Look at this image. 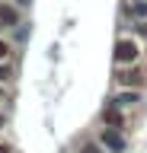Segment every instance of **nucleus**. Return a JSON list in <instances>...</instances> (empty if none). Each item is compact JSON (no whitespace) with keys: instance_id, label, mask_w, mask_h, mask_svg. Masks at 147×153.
Masks as SVG:
<instances>
[{"instance_id":"nucleus-9","label":"nucleus","mask_w":147,"mask_h":153,"mask_svg":"<svg viewBox=\"0 0 147 153\" xmlns=\"http://www.w3.org/2000/svg\"><path fill=\"white\" fill-rule=\"evenodd\" d=\"M7 54H10V45H7V42H0V61H3Z\"/></svg>"},{"instance_id":"nucleus-13","label":"nucleus","mask_w":147,"mask_h":153,"mask_svg":"<svg viewBox=\"0 0 147 153\" xmlns=\"http://www.w3.org/2000/svg\"><path fill=\"white\" fill-rule=\"evenodd\" d=\"M0 99H3V89H0Z\"/></svg>"},{"instance_id":"nucleus-3","label":"nucleus","mask_w":147,"mask_h":153,"mask_svg":"<svg viewBox=\"0 0 147 153\" xmlns=\"http://www.w3.org/2000/svg\"><path fill=\"white\" fill-rule=\"evenodd\" d=\"M112 102H115L118 108H131V105H137V102H141V93H137V89H125V93H118Z\"/></svg>"},{"instance_id":"nucleus-7","label":"nucleus","mask_w":147,"mask_h":153,"mask_svg":"<svg viewBox=\"0 0 147 153\" xmlns=\"http://www.w3.org/2000/svg\"><path fill=\"white\" fill-rule=\"evenodd\" d=\"M118 83L122 86H131V83H141V70H122V74H118Z\"/></svg>"},{"instance_id":"nucleus-6","label":"nucleus","mask_w":147,"mask_h":153,"mask_svg":"<svg viewBox=\"0 0 147 153\" xmlns=\"http://www.w3.org/2000/svg\"><path fill=\"white\" fill-rule=\"evenodd\" d=\"M128 16L147 19V0H131V3H128Z\"/></svg>"},{"instance_id":"nucleus-12","label":"nucleus","mask_w":147,"mask_h":153,"mask_svg":"<svg viewBox=\"0 0 147 153\" xmlns=\"http://www.w3.org/2000/svg\"><path fill=\"white\" fill-rule=\"evenodd\" d=\"M0 153H10V147H7V143H0Z\"/></svg>"},{"instance_id":"nucleus-1","label":"nucleus","mask_w":147,"mask_h":153,"mask_svg":"<svg viewBox=\"0 0 147 153\" xmlns=\"http://www.w3.org/2000/svg\"><path fill=\"white\" fill-rule=\"evenodd\" d=\"M137 54H141V48H137L134 38H118V42H115V64H118V67L134 64Z\"/></svg>"},{"instance_id":"nucleus-11","label":"nucleus","mask_w":147,"mask_h":153,"mask_svg":"<svg viewBox=\"0 0 147 153\" xmlns=\"http://www.w3.org/2000/svg\"><path fill=\"white\" fill-rule=\"evenodd\" d=\"M13 3H16V7H26V3H29V0H13Z\"/></svg>"},{"instance_id":"nucleus-8","label":"nucleus","mask_w":147,"mask_h":153,"mask_svg":"<svg viewBox=\"0 0 147 153\" xmlns=\"http://www.w3.org/2000/svg\"><path fill=\"white\" fill-rule=\"evenodd\" d=\"M80 153H102V150H99L96 143H83V147H80Z\"/></svg>"},{"instance_id":"nucleus-10","label":"nucleus","mask_w":147,"mask_h":153,"mask_svg":"<svg viewBox=\"0 0 147 153\" xmlns=\"http://www.w3.org/2000/svg\"><path fill=\"white\" fill-rule=\"evenodd\" d=\"M3 76H10V67H7V64L0 67V80H3Z\"/></svg>"},{"instance_id":"nucleus-4","label":"nucleus","mask_w":147,"mask_h":153,"mask_svg":"<svg viewBox=\"0 0 147 153\" xmlns=\"http://www.w3.org/2000/svg\"><path fill=\"white\" fill-rule=\"evenodd\" d=\"M19 22V13H16V7H7V3H0V26L10 29Z\"/></svg>"},{"instance_id":"nucleus-5","label":"nucleus","mask_w":147,"mask_h":153,"mask_svg":"<svg viewBox=\"0 0 147 153\" xmlns=\"http://www.w3.org/2000/svg\"><path fill=\"white\" fill-rule=\"evenodd\" d=\"M102 140H106V147H109V150H115V153H122V150H125V140L115 134V128H109V131L102 134Z\"/></svg>"},{"instance_id":"nucleus-2","label":"nucleus","mask_w":147,"mask_h":153,"mask_svg":"<svg viewBox=\"0 0 147 153\" xmlns=\"http://www.w3.org/2000/svg\"><path fill=\"white\" fill-rule=\"evenodd\" d=\"M102 121H106L109 128H115V131H118V128H125V118H122V108H118L115 102H109L106 108H102Z\"/></svg>"},{"instance_id":"nucleus-14","label":"nucleus","mask_w":147,"mask_h":153,"mask_svg":"<svg viewBox=\"0 0 147 153\" xmlns=\"http://www.w3.org/2000/svg\"><path fill=\"white\" fill-rule=\"evenodd\" d=\"M0 124H3V118H0Z\"/></svg>"}]
</instances>
